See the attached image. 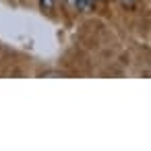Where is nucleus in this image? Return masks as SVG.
Segmentation results:
<instances>
[{"mask_svg": "<svg viewBox=\"0 0 151 151\" xmlns=\"http://www.w3.org/2000/svg\"><path fill=\"white\" fill-rule=\"evenodd\" d=\"M40 9L46 11V13H52L54 11V0H40Z\"/></svg>", "mask_w": 151, "mask_h": 151, "instance_id": "1", "label": "nucleus"}, {"mask_svg": "<svg viewBox=\"0 0 151 151\" xmlns=\"http://www.w3.org/2000/svg\"><path fill=\"white\" fill-rule=\"evenodd\" d=\"M120 2H122L124 6H132V4L137 2V0H120Z\"/></svg>", "mask_w": 151, "mask_h": 151, "instance_id": "2", "label": "nucleus"}]
</instances>
